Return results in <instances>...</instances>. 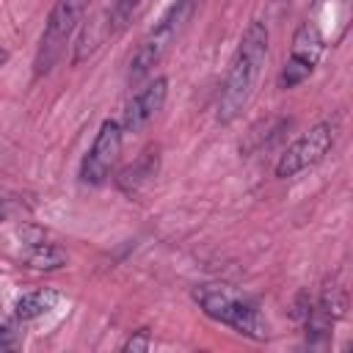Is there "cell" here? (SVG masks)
Here are the masks:
<instances>
[{
    "label": "cell",
    "mask_w": 353,
    "mask_h": 353,
    "mask_svg": "<svg viewBox=\"0 0 353 353\" xmlns=\"http://www.w3.org/2000/svg\"><path fill=\"white\" fill-rule=\"evenodd\" d=\"M61 301V295L55 292V290H33V292H25L19 301H17V306H14V314H17V320H22V323H28V320H36V317H41V314H47L50 309H55V303Z\"/></svg>",
    "instance_id": "9c48e42d"
},
{
    "label": "cell",
    "mask_w": 353,
    "mask_h": 353,
    "mask_svg": "<svg viewBox=\"0 0 353 353\" xmlns=\"http://www.w3.org/2000/svg\"><path fill=\"white\" fill-rule=\"evenodd\" d=\"M193 298L207 317L234 328L237 334H243L248 339H256V342L268 339L265 317L248 295H243L226 284H201L193 290Z\"/></svg>",
    "instance_id": "7a4b0ae2"
},
{
    "label": "cell",
    "mask_w": 353,
    "mask_h": 353,
    "mask_svg": "<svg viewBox=\"0 0 353 353\" xmlns=\"http://www.w3.org/2000/svg\"><path fill=\"white\" fill-rule=\"evenodd\" d=\"M121 124L113 121V119H105L91 149L85 152L83 157V165H80V179L88 182V185H99L108 179L110 168L116 165L119 154H121Z\"/></svg>",
    "instance_id": "52a82bcc"
},
{
    "label": "cell",
    "mask_w": 353,
    "mask_h": 353,
    "mask_svg": "<svg viewBox=\"0 0 353 353\" xmlns=\"http://www.w3.org/2000/svg\"><path fill=\"white\" fill-rule=\"evenodd\" d=\"M91 0H55L50 17H47V25H44V33H41V41H39V55H36V72H47L52 66V61L61 55L66 39L74 33V28L83 22L85 17V8H88Z\"/></svg>",
    "instance_id": "277c9868"
},
{
    "label": "cell",
    "mask_w": 353,
    "mask_h": 353,
    "mask_svg": "<svg viewBox=\"0 0 353 353\" xmlns=\"http://www.w3.org/2000/svg\"><path fill=\"white\" fill-rule=\"evenodd\" d=\"M265 58H268V28H265V22L254 19L243 30L237 52H234L229 72H226V80H223V91L218 99V119L223 124L237 119L240 110L248 105L254 85L259 80V72L265 66Z\"/></svg>",
    "instance_id": "6da1fadb"
},
{
    "label": "cell",
    "mask_w": 353,
    "mask_h": 353,
    "mask_svg": "<svg viewBox=\"0 0 353 353\" xmlns=\"http://www.w3.org/2000/svg\"><path fill=\"white\" fill-rule=\"evenodd\" d=\"M199 0H176L165 8V14L154 22V28L141 39L138 50L130 58V80H141L143 74L152 72V66L160 63V58L168 52V47L176 41L182 28L190 22Z\"/></svg>",
    "instance_id": "3957f363"
},
{
    "label": "cell",
    "mask_w": 353,
    "mask_h": 353,
    "mask_svg": "<svg viewBox=\"0 0 353 353\" xmlns=\"http://www.w3.org/2000/svg\"><path fill=\"white\" fill-rule=\"evenodd\" d=\"M281 3H284V0H281Z\"/></svg>",
    "instance_id": "9a60e30c"
},
{
    "label": "cell",
    "mask_w": 353,
    "mask_h": 353,
    "mask_svg": "<svg viewBox=\"0 0 353 353\" xmlns=\"http://www.w3.org/2000/svg\"><path fill=\"white\" fill-rule=\"evenodd\" d=\"M66 262V254L50 243H33L30 254H28V265L36 270H55Z\"/></svg>",
    "instance_id": "30bf717a"
},
{
    "label": "cell",
    "mask_w": 353,
    "mask_h": 353,
    "mask_svg": "<svg viewBox=\"0 0 353 353\" xmlns=\"http://www.w3.org/2000/svg\"><path fill=\"white\" fill-rule=\"evenodd\" d=\"M323 50H325V44H323L320 28L309 19L301 22V28L295 30V39H292V50L281 69V88H295L298 83H303L314 72Z\"/></svg>",
    "instance_id": "8992f818"
},
{
    "label": "cell",
    "mask_w": 353,
    "mask_h": 353,
    "mask_svg": "<svg viewBox=\"0 0 353 353\" xmlns=\"http://www.w3.org/2000/svg\"><path fill=\"white\" fill-rule=\"evenodd\" d=\"M138 3H141V0H138Z\"/></svg>",
    "instance_id": "5bb4252c"
},
{
    "label": "cell",
    "mask_w": 353,
    "mask_h": 353,
    "mask_svg": "<svg viewBox=\"0 0 353 353\" xmlns=\"http://www.w3.org/2000/svg\"><path fill=\"white\" fill-rule=\"evenodd\" d=\"M336 132H339V121L336 119H323V121H317L309 132H303L292 146H287V152L279 157V163H276V176H295L298 171H303V168H309V165H314V163H320L328 152H331V146H334V141H336Z\"/></svg>",
    "instance_id": "5b68a950"
},
{
    "label": "cell",
    "mask_w": 353,
    "mask_h": 353,
    "mask_svg": "<svg viewBox=\"0 0 353 353\" xmlns=\"http://www.w3.org/2000/svg\"><path fill=\"white\" fill-rule=\"evenodd\" d=\"M165 97H168V80H165V77H154L146 88H141V91L127 102L121 130L138 132L141 127H146V124L163 110Z\"/></svg>",
    "instance_id": "ba28073f"
},
{
    "label": "cell",
    "mask_w": 353,
    "mask_h": 353,
    "mask_svg": "<svg viewBox=\"0 0 353 353\" xmlns=\"http://www.w3.org/2000/svg\"><path fill=\"white\" fill-rule=\"evenodd\" d=\"M149 342H152V339H149V331L141 328V331H135V334L124 342V350H127V353H141V350H149Z\"/></svg>",
    "instance_id": "8fae6325"
},
{
    "label": "cell",
    "mask_w": 353,
    "mask_h": 353,
    "mask_svg": "<svg viewBox=\"0 0 353 353\" xmlns=\"http://www.w3.org/2000/svg\"><path fill=\"white\" fill-rule=\"evenodd\" d=\"M6 58H8V55H6V50H3V47H0V66H3V63H6Z\"/></svg>",
    "instance_id": "4fadbf2b"
},
{
    "label": "cell",
    "mask_w": 353,
    "mask_h": 353,
    "mask_svg": "<svg viewBox=\"0 0 353 353\" xmlns=\"http://www.w3.org/2000/svg\"><path fill=\"white\" fill-rule=\"evenodd\" d=\"M11 347H17V331L0 325V350H11Z\"/></svg>",
    "instance_id": "7c38bea8"
}]
</instances>
